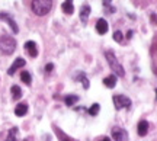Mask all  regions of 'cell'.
Returning <instances> with one entry per match:
<instances>
[{"instance_id": "obj_1", "label": "cell", "mask_w": 157, "mask_h": 141, "mask_svg": "<svg viewBox=\"0 0 157 141\" xmlns=\"http://www.w3.org/2000/svg\"><path fill=\"white\" fill-rule=\"evenodd\" d=\"M31 7H32V10H34L35 15L44 16V15H47V13L51 10L52 2H51V0H34Z\"/></svg>"}, {"instance_id": "obj_2", "label": "cell", "mask_w": 157, "mask_h": 141, "mask_svg": "<svg viewBox=\"0 0 157 141\" xmlns=\"http://www.w3.org/2000/svg\"><path fill=\"white\" fill-rule=\"evenodd\" d=\"M105 57H106L108 64H109V67H111V70H112L113 73H117L119 77H124V76H125V70H124V67L121 66V63L117 60V57L113 55L112 51H106V52H105Z\"/></svg>"}, {"instance_id": "obj_3", "label": "cell", "mask_w": 157, "mask_h": 141, "mask_svg": "<svg viewBox=\"0 0 157 141\" xmlns=\"http://www.w3.org/2000/svg\"><path fill=\"white\" fill-rule=\"evenodd\" d=\"M15 50H16V41H15V38L7 36V35L0 38V51L3 54L10 55L12 52H15Z\"/></svg>"}, {"instance_id": "obj_4", "label": "cell", "mask_w": 157, "mask_h": 141, "mask_svg": "<svg viewBox=\"0 0 157 141\" xmlns=\"http://www.w3.org/2000/svg\"><path fill=\"white\" fill-rule=\"evenodd\" d=\"M112 101H113V103H115V108H117V109H122V108H129L131 106V99L127 97V96L113 95Z\"/></svg>"}, {"instance_id": "obj_5", "label": "cell", "mask_w": 157, "mask_h": 141, "mask_svg": "<svg viewBox=\"0 0 157 141\" xmlns=\"http://www.w3.org/2000/svg\"><path fill=\"white\" fill-rule=\"evenodd\" d=\"M112 137L115 141H128V134L127 131L119 128V127H113L112 128Z\"/></svg>"}, {"instance_id": "obj_6", "label": "cell", "mask_w": 157, "mask_h": 141, "mask_svg": "<svg viewBox=\"0 0 157 141\" xmlns=\"http://www.w3.org/2000/svg\"><path fill=\"white\" fill-rule=\"evenodd\" d=\"M25 63H26V61L23 60L22 57H17L16 60L13 61V64H12V66H10V68L7 70V74H10V76H13L16 70H19V68H21V67H23V66H25Z\"/></svg>"}, {"instance_id": "obj_7", "label": "cell", "mask_w": 157, "mask_h": 141, "mask_svg": "<svg viewBox=\"0 0 157 141\" xmlns=\"http://www.w3.org/2000/svg\"><path fill=\"white\" fill-rule=\"evenodd\" d=\"M0 21H6V22L10 25L12 31H13V34H17L19 32V28H17V23L13 21L10 17V15H7V13H0Z\"/></svg>"}, {"instance_id": "obj_8", "label": "cell", "mask_w": 157, "mask_h": 141, "mask_svg": "<svg viewBox=\"0 0 157 141\" xmlns=\"http://www.w3.org/2000/svg\"><path fill=\"white\" fill-rule=\"evenodd\" d=\"M108 29H109V26H108V22L102 17V19H99L98 22H96V31H98V34L99 35H105L108 32Z\"/></svg>"}, {"instance_id": "obj_9", "label": "cell", "mask_w": 157, "mask_h": 141, "mask_svg": "<svg viewBox=\"0 0 157 141\" xmlns=\"http://www.w3.org/2000/svg\"><path fill=\"white\" fill-rule=\"evenodd\" d=\"M25 50L28 51V54L32 58L38 55V48H36V44H35L34 41H28V42H25Z\"/></svg>"}, {"instance_id": "obj_10", "label": "cell", "mask_w": 157, "mask_h": 141, "mask_svg": "<svg viewBox=\"0 0 157 141\" xmlns=\"http://www.w3.org/2000/svg\"><path fill=\"white\" fill-rule=\"evenodd\" d=\"M89 15H90V6L89 5H84L82 7V10H80V21L83 25L87 23V19H89Z\"/></svg>"}, {"instance_id": "obj_11", "label": "cell", "mask_w": 157, "mask_h": 141, "mask_svg": "<svg viewBox=\"0 0 157 141\" xmlns=\"http://www.w3.org/2000/svg\"><path fill=\"white\" fill-rule=\"evenodd\" d=\"M137 131H138V135L140 137H144L147 135V132H148V122L147 121H140L138 122V127H137Z\"/></svg>"}, {"instance_id": "obj_12", "label": "cell", "mask_w": 157, "mask_h": 141, "mask_svg": "<svg viewBox=\"0 0 157 141\" xmlns=\"http://www.w3.org/2000/svg\"><path fill=\"white\" fill-rule=\"evenodd\" d=\"M28 112V105L26 103H19L16 108H15V115L16 116H25Z\"/></svg>"}, {"instance_id": "obj_13", "label": "cell", "mask_w": 157, "mask_h": 141, "mask_svg": "<svg viewBox=\"0 0 157 141\" xmlns=\"http://www.w3.org/2000/svg\"><path fill=\"white\" fill-rule=\"evenodd\" d=\"M61 10L66 13V15H71L74 12V6H73V2H63L61 5Z\"/></svg>"}, {"instance_id": "obj_14", "label": "cell", "mask_w": 157, "mask_h": 141, "mask_svg": "<svg viewBox=\"0 0 157 141\" xmlns=\"http://www.w3.org/2000/svg\"><path fill=\"white\" fill-rule=\"evenodd\" d=\"M103 85L106 86V87H109V89H112L113 86L117 85V77H115V74H111V76L105 77V79H103Z\"/></svg>"}, {"instance_id": "obj_15", "label": "cell", "mask_w": 157, "mask_h": 141, "mask_svg": "<svg viewBox=\"0 0 157 141\" xmlns=\"http://www.w3.org/2000/svg\"><path fill=\"white\" fill-rule=\"evenodd\" d=\"M77 101H78V96H76V95H68V96L64 97V102H66L67 106H73Z\"/></svg>"}, {"instance_id": "obj_16", "label": "cell", "mask_w": 157, "mask_h": 141, "mask_svg": "<svg viewBox=\"0 0 157 141\" xmlns=\"http://www.w3.org/2000/svg\"><path fill=\"white\" fill-rule=\"evenodd\" d=\"M12 96H13V99L17 101V99H21V96H22V90H21V87L19 86H12Z\"/></svg>"}, {"instance_id": "obj_17", "label": "cell", "mask_w": 157, "mask_h": 141, "mask_svg": "<svg viewBox=\"0 0 157 141\" xmlns=\"http://www.w3.org/2000/svg\"><path fill=\"white\" fill-rule=\"evenodd\" d=\"M21 80H22L25 85H31L32 83V77H31V74H29V71H22L21 73Z\"/></svg>"}, {"instance_id": "obj_18", "label": "cell", "mask_w": 157, "mask_h": 141, "mask_svg": "<svg viewBox=\"0 0 157 141\" xmlns=\"http://www.w3.org/2000/svg\"><path fill=\"white\" fill-rule=\"evenodd\" d=\"M99 109H101V105H99V103H93V105L89 108V115L96 116V115L99 113Z\"/></svg>"}, {"instance_id": "obj_19", "label": "cell", "mask_w": 157, "mask_h": 141, "mask_svg": "<svg viewBox=\"0 0 157 141\" xmlns=\"http://www.w3.org/2000/svg\"><path fill=\"white\" fill-rule=\"evenodd\" d=\"M16 135H17V128L15 127V128H12V130L9 131V134H7V138H6V141H16Z\"/></svg>"}, {"instance_id": "obj_20", "label": "cell", "mask_w": 157, "mask_h": 141, "mask_svg": "<svg viewBox=\"0 0 157 141\" xmlns=\"http://www.w3.org/2000/svg\"><path fill=\"white\" fill-rule=\"evenodd\" d=\"M77 79L80 80L82 83H83V87H84V89H89V80H87V77H86V76H84L83 73H82V74H78V77H77Z\"/></svg>"}, {"instance_id": "obj_21", "label": "cell", "mask_w": 157, "mask_h": 141, "mask_svg": "<svg viewBox=\"0 0 157 141\" xmlns=\"http://www.w3.org/2000/svg\"><path fill=\"white\" fill-rule=\"evenodd\" d=\"M111 3H112V2H109V0L103 2V7H105V9H106L109 13H113V12H115V9H113L112 6H111Z\"/></svg>"}, {"instance_id": "obj_22", "label": "cell", "mask_w": 157, "mask_h": 141, "mask_svg": "<svg viewBox=\"0 0 157 141\" xmlns=\"http://www.w3.org/2000/svg\"><path fill=\"white\" fill-rule=\"evenodd\" d=\"M113 40L117 42H122V32L121 31H115L113 32Z\"/></svg>"}, {"instance_id": "obj_23", "label": "cell", "mask_w": 157, "mask_h": 141, "mask_svg": "<svg viewBox=\"0 0 157 141\" xmlns=\"http://www.w3.org/2000/svg\"><path fill=\"white\" fill-rule=\"evenodd\" d=\"M52 68H54V66H52V64H47V66H45V71H47V73H51V71H52Z\"/></svg>"}, {"instance_id": "obj_24", "label": "cell", "mask_w": 157, "mask_h": 141, "mask_svg": "<svg viewBox=\"0 0 157 141\" xmlns=\"http://www.w3.org/2000/svg\"><path fill=\"white\" fill-rule=\"evenodd\" d=\"M99 141H111V138H109V137H103V138H101Z\"/></svg>"}, {"instance_id": "obj_25", "label": "cell", "mask_w": 157, "mask_h": 141, "mask_svg": "<svg viewBox=\"0 0 157 141\" xmlns=\"http://www.w3.org/2000/svg\"><path fill=\"white\" fill-rule=\"evenodd\" d=\"M131 36H132V31H129L128 34H127V38H131Z\"/></svg>"}, {"instance_id": "obj_26", "label": "cell", "mask_w": 157, "mask_h": 141, "mask_svg": "<svg viewBox=\"0 0 157 141\" xmlns=\"http://www.w3.org/2000/svg\"><path fill=\"white\" fill-rule=\"evenodd\" d=\"M156 95H157V89H156Z\"/></svg>"}, {"instance_id": "obj_27", "label": "cell", "mask_w": 157, "mask_h": 141, "mask_svg": "<svg viewBox=\"0 0 157 141\" xmlns=\"http://www.w3.org/2000/svg\"><path fill=\"white\" fill-rule=\"evenodd\" d=\"M64 141H70V140H64Z\"/></svg>"}]
</instances>
